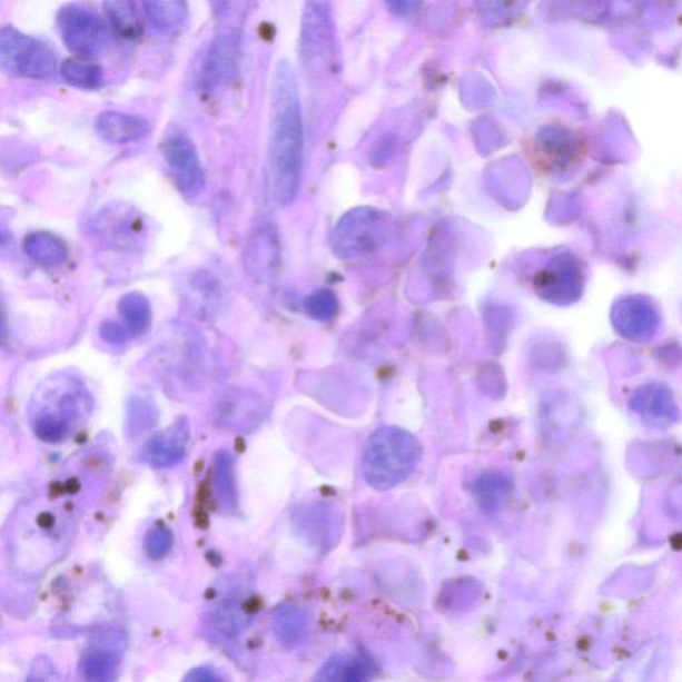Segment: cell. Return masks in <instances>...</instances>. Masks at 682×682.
<instances>
[{
  "label": "cell",
  "instance_id": "1",
  "mask_svg": "<svg viewBox=\"0 0 682 682\" xmlns=\"http://www.w3.org/2000/svg\"><path fill=\"white\" fill-rule=\"evenodd\" d=\"M304 160V126L299 91L291 67L279 63L273 86L269 180L276 205L287 207L299 192Z\"/></svg>",
  "mask_w": 682,
  "mask_h": 682
},
{
  "label": "cell",
  "instance_id": "2",
  "mask_svg": "<svg viewBox=\"0 0 682 682\" xmlns=\"http://www.w3.org/2000/svg\"><path fill=\"white\" fill-rule=\"evenodd\" d=\"M423 456L421 442L408 431L377 429L364 448L362 471L370 487L388 491L414 474Z\"/></svg>",
  "mask_w": 682,
  "mask_h": 682
},
{
  "label": "cell",
  "instance_id": "3",
  "mask_svg": "<svg viewBox=\"0 0 682 682\" xmlns=\"http://www.w3.org/2000/svg\"><path fill=\"white\" fill-rule=\"evenodd\" d=\"M45 391L33 412L32 429L40 441L47 443L62 442L70 434L73 424L86 415V392L76 383L67 382L65 388Z\"/></svg>",
  "mask_w": 682,
  "mask_h": 682
},
{
  "label": "cell",
  "instance_id": "4",
  "mask_svg": "<svg viewBox=\"0 0 682 682\" xmlns=\"http://www.w3.org/2000/svg\"><path fill=\"white\" fill-rule=\"evenodd\" d=\"M0 65L13 77L46 79L56 73L58 57L49 45L9 26L0 33Z\"/></svg>",
  "mask_w": 682,
  "mask_h": 682
},
{
  "label": "cell",
  "instance_id": "5",
  "mask_svg": "<svg viewBox=\"0 0 682 682\" xmlns=\"http://www.w3.org/2000/svg\"><path fill=\"white\" fill-rule=\"evenodd\" d=\"M58 30L72 52L85 58L103 57L112 46V33L98 13L79 4H67L57 16Z\"/></svg>",
  "mask_w": 682,
  "mask_h": 682
},
{
  "label": "cell",
  "instance_id": "6",
  "mask_svg": "<svg viewBox=\"0 0 682 682\" xmlns=\"http://www.w3.org/2000/svg\"><path fill=\"white\" fill-rule=\"evenodd\" d=\"M161 154L170 168L175 184L186 198L194 199L205 190V170L190 138L184 134L170 135L161 145Z\"/></svg>",
  "mask_w": 682,
  "mask_h": 682
},
{
  "label": "cell",
  "instance_id": "7",
  "mask_svg": "<svg viewBox=\"0 0 682 682\" xmlns=\"http://www.w3.org/2000/svg\"><path fill=\"white\" fill-rule=\"evenodd\" d=\"M380 215L370 209L349 214L335 231L337 251L356 256L373 251L384 238Z\"/></svg>",
  "mask_w": 682,
  "mask_h": 682
},
{
  "label": "cell",
  "instance_id": "8",
  "mask_svg": "<svg viewBox=\"0 0 682 682\" xmlns=\"http://www.w3.org/2000/svg\"><path fill=\"white\" fill-rule=\"evenodd\" d=\"M240 60L238 32H220L209 46L205 66H202V85L206 89L212 90L233 83L239 76Z\"/></svg>",
  "mask_w": 682,
  "mask_h": 682
},
{
  "label": "cell",
  "instance_id": "9",
  "mask_svg": "<svg viewBox=\"0 0 682 682\" xmlns=\"http://www.w3.org/2000/svg\"><path fill=\"white\" fill-rule=\"evenodd\" d=\"M263 416H265L263 398L249 389L226 391L214 409L216 424L233 431H251L258 427Z\"/></svg>",
  "mask_w": 682,
  "mask_h": 682
},
{
  "label": "cell",
  "instance_id": "10",
  "mask_svg": "<svg viewBox=\"0 0 682 682\" xmlns=\"http://www.w3.org/2000/svg\"><path fill=\"white\" fill-rule=\"evenodd\" d=\"M190 442V425L180 418L171 427L158 432L144 445L140 458L155 468L171 467L185 457Z\"/></svg>",
  "mask_w": 682,
  "mask_h": 682
},
{
  "label": "cell",
  "instance_id": "11",
  "mask_svg": "<svg viewBox=\"0 0 682 682\" xmlns=\"http://www.w3.org/2000/svg\"><path fill=\"white\" fill-rule=\"evenodd\" d=\"M279 258V241L271 226H261L249 235L246 243L245 268L256 279H266Z\"/></svg>",
  "mask_w": 682,
  "mask_h": 682
},
{
  "label": "cell",
  "instance_id": "12",
  "mask_svg": "<svg viewBox=\"0 0 682 682\" xmlns=\"http://www.w3.org/2000/svg\"><path fill=\"white\" fill-rule=\"evenodd\" d=\"M96 131L107 144L125 145L145 138L150 125L138 115L107 111L99 115Z\"/></svg>",
  "mask_w": 682,
  "mask_h": 682
},
{
  "label": "cell",
  "instance_id": "13",
  "mask_svg": "<svg viewBox=\"0 0 682 682\" xmlns=\"http://www.w3.org/2000/svg\"><path fill=\"white\" fill-rule=\"evenodd\" d=\"M119 637V636H118ZM117 637V639H118ZM97 640V645L87 651L80 661V674L85 682H117L121 665V651L119 644L112 641L107 645L111 636ZM115 640V639H113Z\"/></svg>",
  "mask_w": 682,
  "mask_h": 682
},
{
  "label": "cell",
  "instance_id": "14",
  "mask_svg": "<svg viewBox=\"0 0 682 682\" xmlns=\"http://www.w3.org/2000/svg\"><path fill=\"white\" fill-rule=\"evenodd\" d=\"M209 625L221 636L233 639L239 636L251 623V614L245 600L239 594H229L211 607L208 616Z\"/></svg>",
  "mask_w": 682,
  "mask_h": 682
},
{
  "label": "cell",
  "instance_id": "15",
  "mask_svg": "<svg viewBox=\"0 0 682 682\" xmlns=\"http://www.w3.org/2000/svg\"><path fill=\"white\" fill-rule=\"evenodd\" d=\"M27 256L39 266L57 267L63 265L69 256L66 243L50 233H31L23 240Z\"/></svg>",
  "mask_w": 682,
  "mask_h": 682
},
{
  "label": "cell",
  "instance_id": "16",
  "mask_svg": "<svg viewBox=\"0 0 682 682\" xmlns=\"http://www.w3.org/2000/svg\"><path fill=\"white\" fill-rule=\"evenodd\" d=\"M512 493L510 478L498 472L484 474L475 484L474 495L478 508L484 513H495L508 503Z\"/></svg>",
  "mask_w": 682,
  "mask_h": 682
},
{
  "label": "cell",
  "instance_id": "17",
  "mask_svg": "<svg viewBox=\"0 0 682 682\" xmlns=\"http://www.w3.org/2000/svg\"><path fill=\"white\" fill-rule=\"evenodd\" d=\"M212 490L216 503L223 511L233 512L238 506L234 463L227 451L215 456L212 465Z\"/></svg>",
  "mask_w": 682,
  "mask_h": 682
},
{
  "label": "cell",
  "instance_id": "18",
  "mask_svg": "<svg viewBox=\"0 0 682 682\" xmlns=\"http://www.w3.org/2000/svg\"><path fill=\"white\" fill-rule=\"evenodd\" d=\"M144 11L148 22L161 33L177 32L188 18V6L185 2H145Z\"/></svg>",
  "mask_w": 682,
  "mask_h": 682
},
{
  "label": "cell",
  "instance_id": "19",
  "mask_svg": "<svg viewBox=\"0 0 682 682\" xmlns=\"http://www.w3.org/2000/svg\"><path fill=\"white\" fill-rule=\"evenodd\" d=\"M616 324L620 333L634 340L652 337L656 329V316L651 308L643 306H626L616 315Z\"/></svg>",
  "mask_w": 682,
  "mask_h": 682
},
{
  "label": "cell",
  "instance_id": "20",
  "mask_svg": "<svg viewBox=\"0 0 682 682\" xmlns=\"http://www.w3.org/2000/svg\"><path fill=\"white\" fill-rule=\"evenodd\" d=\"M119 314L131 335L145 334L151 324V306L145 295L127 294L119 302Z\"/></svg>",
  "mask_w": 682,
  "mask_h": 682
},
{
  "label": "cell",
  "instance_id": "21",
  "mask_svg": "<svg viewBox=\"0 0 682 682\" xmlns=\"http://www.w3.org/2000/svg\"><path fill=\"white\" fill-rule=\"evenodd\" d=\"M308 619L299 607L283 606L275 613L274 631L281 643L294 645L306 636Z\"/></svg>",
  "mask_w": 682,
  "mask_h": 682
},
{
  "label": "cell",
  "instance_id": "22",
  "mask_svg": "<svg viewBox=\"0 0 682 682\" xmlns=\"http://www.w3.org/2000/svg\"><path fill=\"white\" fill-rule=\"evenodd\" d=\"M60 72L67 82L87 90L98 89L105 78L103 70L99 66L79 59L66 60L60 67Z\"/></svg>",
  "mask_w": 682,
  "mask_h": 682
},
{
  "label": "cell",
  "instance_id": "23",
  "mask_svg": "<svg viewBox=\"0 0 682 682\" xmlns=\"http://www.w3.org/2000/svg\"><path fill=\"white\" fill-rule=\"evenodd\" d=\"M112 29L126 39L140 36V23L137 10L131 2H106L103 4Z\"/></svg>",
  "mask_w": 682,
  "mask_h": 682
},
{
  "label": "cell",
  "instance_id": "24",
  "mask_svg": "<svg viewBox=\"0 0 682 682\" xmlns=\"http://www.w3.org/2000/svg\"><path fill=\"white\" fill-rule=\"evenodd\" d=\"M666 395V392L661 388H650L641 391L639 397L634 398V402L639 403V409L643 414H648L651 417H664L673 414L671 397Z\"/></svg>",
  "mask_w": 682,
  "mask_h": 682
},
{
  "label": "cell",
  "instance_id": "25",
  "mask_svg": "<svg viewBox=\"0 0 682 682\" xmlns=\"http://www.w3.org/2000/svg\"><path fill=\"white\" fill-rule=\"evenodd\" d=\"M157 412L151 408V405L137 398L130 403L128 408V431L130 434H144L147 428H151L155 424Z\"/></svg>",
  "mask_w": 682,
  "mask_h": 682
},
{
  "label": "cell",
  "instance_id": "26",
  "mask_svg": "<svg viewBox=\"0 0 682 682\" xmlns=\"http://www.w3.org/2000/svg\"><path fill=\"white\" fill-rule=\"evenodd\" d=\"M306 309L310 317L316 320H328L334 317L337 310V300L333 293L317 291L309 296L306 302Z\"/></svg>",
  "mask_w": 682,
  "mask_h": 682
},
{
  "label": "cell",
  "instance_id": "27",
  "mask_svg": "<svg viewBox=\"0 0 682 682\" xmlns=\"http://www.w3.org/2000/svg\"><path fill=\"white\" fill-rule=\"evenodd\" d=\"M172 542L171 531L165 526H157L148 532L146 537L147 555L154 560L164 559L171 551Z\"/></svg>",
  "mask_w": 682,
  "mask_h": 682
},
{
  "label": "cell",
  "instance_id": "28",
  "mask_svg": "<svg viewBox=\"0 0 682 682\" xmlns=\"http://www.w3.org/2000/svg\"><path fill=\"white\" fill-rule=\"evenodd\" d=\"M127 328L121 327L120 324L113 322H107L103 326L100 327V336L108 344H112V346H120L128 339Z\"/></svg>",
  "mask_w": 682,
  "mask_h": 682
},
{
  "label": "cell",
  "instance_id": "29",
  "mask_svg": "<svg viewBox=\"0 0 682 682\" xmlns=\"http://www.w3.org/2000/svg\"><path fill=\"white\" fill-rule=\"evenodd\" d=\"M27 682H60L52 666L46 661H40L33 666L30 679Z\"/></svg>",
  "mask_w": 682,
  "mask_h": 682
},
{
  "label": "cell",
  "instance_id": "30",
  "mask_svg": "<svg viewBox=\"0 0 682 682\" xmlns=\"http://www.w3.org/2000/svg\"><path fill=\"white\" fill-rule=\"evenodd\" d=\"M185 682H221V680L214 671L198 668L187 674Z\"/></svg>",
  "mask_w": 682,
  "mask_h": 682
}]
</instances>
